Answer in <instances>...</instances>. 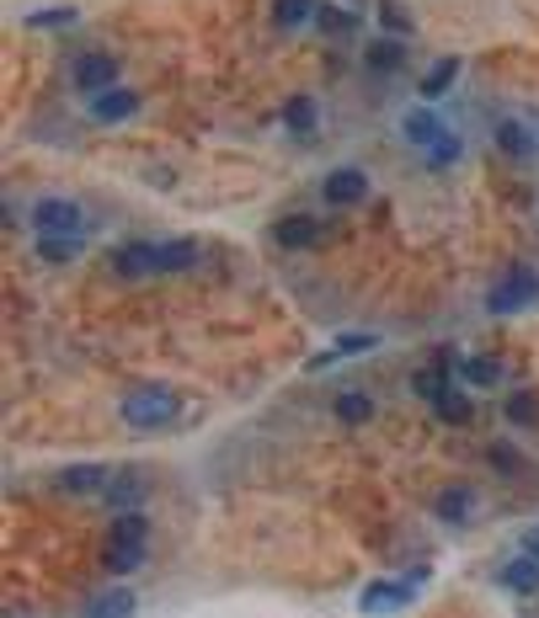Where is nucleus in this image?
I'll list each match as a JSON object with an SVG mask.
<instances>
[{
    "mask_svg": "<svg viewBox=\"0 0 539 618\" xmlns=\"http://www.w3.org/2000/svg\"><path fill=\"white\" fill-rule=\"evenodd\" d=\"M144 550H150V517L144 512H118L107 539H102V570L129 576V570L144 565Z\"/></svg>",
    "mask_w": 539,
    "mask_h": 618,
    "instance_id": "nucleus-1",
    "label": "nucleus"
},
{
    "mask_svg": "<svg viewBox=\"0 0 539 618\" xmlns=\"http://www.w3.org/2000/svg\"><path fill=\"white\" fill-rule=\"evenodd\" d=\"M118 416H124L134 433H161V427H171V422L182 416V395L166 389V384H139V389L124 395Z\"/></svg>",
    "mask_w": 539,
    "mask_h": 618,
    "instance_id": "nucleus-2",
    "label": "nucleus"
},
{
    "mask_svg": "<svg viewBox=\"0 0 539 618\" xmlns=\"http://www.w3.org/2000/svg\"><path fill=\"white\" fill-rule=\"evenodd\" d=\"M535 299H539V272L529 267V261L502 267L497 283L486 288V309H491V314H518V309H529Z\"/></svg>",
    "mask_w": 539,
    "mask_h": 618,
    "instance_id": "nucleus-3",
    "label": "nucleus"
},
{
    "mask_svg": "<svg viewBox=\"0 0 539 618\" xmlns=\"http://www.w3.org/2000/svg\"><path fill=\"white\" fill-rule=\"evenodd\" d=\"M27 224L38 235H86L91 230V219H86V208L75 197H38L33 214H27Z\"/></svg>",
    "mask_w": 539,
    "mask_h": 618,
    "instance_id": "nucleus-4",
    "label": "nucleus"
},
{
    "mask_svg": "<svg viewBox=\"0 0 539 618\" xmlns=\"http://www.w3.org/2000/svg\"><path fill=\"white\" fill-rule=\"evenodd\" d=\"M69 80H75V91H86V96H102V91H113L118 86V60L113 54H75L69 64Z\"/></svg>",
    "mask_w": 539,
    "mask_h": 618,
    "instance_id": "nucleus-5",
    "label": "nucleus"
},
{
    "mask_svg": "<svg viewBox=\"0 0 539 618\" xmlns=\"http://www.w3.org/2000/svg\"><path fill=\"white\" fill-rule=\"evenodd\" d=\"M144 495H150L144 469H118V475L107 480V491H102V506H107V512H139Z\"/></svg>",
    "mask_w": 539,
    "mask_h": 618,
    "instance_id": "nucleus-6",
    "label": "nucleus"
},
{
    "mask_svg": "<svg viewBox=\"0 0 539 618\" xmlns=\"http://www.w3.org/2000/svg\"><path fill=\"white\" fill-rule=\"evenodd\" d=\"M107 480H113V469L107 464H69L54 475V491L65 495H102L107 491Z\"/></svg>",
    "mask_w": 539,
    "mask_h": 618,
    "instance_id": "nucleus-7",
    "label": "nucleus"
},
{
    "mask_svg": "<svg viewBox=\"0 0 539 618\" xmlns=\"http://www.w3.org/2000/svg\"><path fill=\"white\" fill-rule=\"evenodd\" d=\"M86 113H91L97 124H124V118L139 113V91L113 86V91H102V96H86Z\"/></svg>",
    "mask_w": 539,
    "mask_h": 618,
    "instance_id": "nucleus-8",
    "label": "nucleus"
},
{
    "mask_svg": "<svg viewBox=\"0 0 539 618\" xmlns=\"http://www.w3.org/2000/svg\"><path fill=\"white\" fill-rule=\"evenodd\" d=\"M321 224H326V219H316V214H283V219L272 224V241L283 250H305L321 241Z\"/></svg>",
    "mask_w": 539,
    "mask_h": 618,
    "instance_id": "nucleus-9",
    "label": "nucleus"
},
{
    "mask_svg": "<svg viewBox=\"0 0 539 618\" xmlns=\"http://www.w3.org/2000/svg\"><path fill=\"white\" fill-rule=\"evenodd\" d=\"M449 128L438 124V113L422 102V107H411V113H401V139L406 144H416V150H433L438 139H444Z\"/></svg>",
    "mask_w": 539,
    "mask_h": 618,
    "instance_id": "nucleus-10",
    "label": "nucleus"
},
{
    "mask_svg": "<svg viewBox=\"0 0 539 618\" xmlns=\"http://www.w3.org/2000/svg\"><path fill=\"white\" fill-rule=\"evenodd\" d=\"M491 139H497V150L508 155V160H535L539 139L529 124H518V118H502V124L491 128Z\"/></svg>",
    "mask_w": 539,
    "mask_h": 618,
    "instance_id": "nucleus-11",
    "label": "nucleus"
},
{
    "mask_svg": "<svg viewBox=\"0 0 539 618\" xmlns=\"http://www.w3.org/2000/svg\"><path fill=\"white\" fill-rule=\"evenodd\" d=\"M321 192H326V203H332V208H352V203H363L369 177H363L358 166H337V171L326 177V186H321Z\"/></svg>",
    "mask_w": 539,
    "mask_h": 618,
    "instance_id": "nucleus-12",
    "label": "nucleus"
},
{
    "mask_svg": "<svg viewBox=\"0 0 539 618\" xmlns=\"http://www.w3.org/2000/svg\"><path fill=\"white\" fill-rule=\"evenodd\" d=\"M113 267H118V278H161V246L134 241V246H124L113 256Z\"/></svg>",
    "mask_w": 539,
    "mask_h": 618,
    "instance_id": "nucleus-13",
    "label": "nucleus"
},
{
    "mask_svg": "<svg viewBox=\"0 0 539 618\" xmlns=\"http://www.w3.org/2000/svg\"><path fill=\"white\" fill-rule=\"evenodd\" d=\"M411 592H416V581H374V587H363L358 608L363 614H390V608L411 603Z\"/></svg>",
    "mask_w": 539,
    "mask_h": 618,
    "instance_id": "nucleus-14",
    "label": "nucleus"
},
{
    "mask_svg": "<svg viewBox=\"0 0 539 618\" xmlns=\"http://www.w3.org/2000/svg\"><path fill=\"white\" fill-rule=\"evenodd\" d=\"M411 389H416V395H422L427 405H433L438 395H449V389H454V378H449V358L438 352V358H433L427 369H416V373H411Z\"/></svg>",
    "mask_w": 539,
    "mask_h": 618,
    "instance_id": "nucleus-15",
    "label": "nucleus"
},
{
    "mask_svg": "<svg viewBox=\"0 0 539 618\" xmlns=\"http://www.w3.org/2000/svg\"><path fill=\"white\" fill-rule=\"evenodd\" d=\"M433 512H438L444 523H454V528H460V523H471L475 491H471V486H444V491H438V501H433Z\"/></svg>",
    "mask_w": 539,
    "mask_h": 618,
    "instance_id": "nucleus-16",
    "label": "nucleus"
},
{
    "mask_svg": "<svg viewBox=\"0 0 539 618\" xmlns=\"http://www.w3.org/2000/svg\"><path fill=\"white\" fill-rule=\"evenodd\" d=\"M316 124H321V107H316V96H288V102H283V128H288L294 139L316 133Z\"/></svg>",
    "mask_w": 539,
    "mask_h": 618,
    "instance_id": "nucleus-17",
    "label": "nucleus"
},
{
    "mask_svg": "<svg viewBox=\"0 0 539 618\" xmlns=\"http://www.w3.org/2000/svg\"><path fill=\"white\" fill-rule=\"evenodd\" d=\"M86 250V235H38V261L43 267H65Z\"/></svg>",
    "mask_w": 539,
    "mask_h": 618,
    "instance_id": "nucleus-18",
    "label": "nucleus"
},
{
    "mask_svg": "<svg viewBox=\"0 0 539 618\" xmlns=\"http://www.w3.org/2000/svg\"><path fill=\"white\" fill-rule=\"evenodd\" d=\"M502 587H508V592H518V597H535V592H539V559L535 555L508 559V570H502Z\"/></svg>",
    "mask_w": 539,
    "mask_h": 618,
    "instance_id": "nucleus-19",
    "label": "nucleus"
},
{
    "mask_svg": "<svg viewBox=\"0 0 539 618\" xmlns=\"http://www.w3.org/2000/svg\"><path fill=\"white\" fill-rule=\"evenodd\" d=\"M316 11H321V0H272V27L294 33V27H305Z\"/></svg>",
    "mask_w": 539,
    "mask_h": 618,
    "instance_id": "nucleus-20",
    "label": "nucleus"
},
{
    "mask_svg": "<svg viewBox=\"0 0 539 618\" xmlns=\"http://www.w3.org/2000/svg\"><path fill=\"white\" fill-rule=\"evenodd\" d=\"M454 75H460V60H438L433 69H427V75H422L416 96H422V102H438V96H444V91L454 86Z\"/></svg>",
    "mask_w": 539,
    "mask_h": 618,
    "instance_id": "nucleus-21",
    "label": "nucleus"
},
{
    "mask_svg": "<svg viewBox=\"0 0 539 618\" xmlns=\"http://www.w3.org/2000/svg\"><path fill=\"white\" fill-rule=\"evenodd\" d=\"M80 618H134V592L129 587H118V592H102L91 608Z\"/></svg>",
    "mask_w": 539,
    "mask_h": 618,
    "instance_id": "nucleus-22",
    "label": "nucleus"
},
{
    "mask_svg": "<svg viewBox=\"0 0 539 618\" xmlns=\"http://www.w3.org/2000/svg\"><path fill=\"white\" fill-rule=\"evenodd\" d=\"M486 464H491L502 480H518V475L529 469V464H524V453H518L513 442H491V448H486Z\"/></svg>",
    "mask_w": 539,
    "mask_h": 618,
    "instance_id": "nucleus-23",
    "label": "nucleus"
},
{
    "mask_svg": "<svg viewBox=\"0 0 539 618\" xmlns=\"http://www.w3.org/2000/svg\"><path fill=\"white\" fill-rule=\"evenodd\" d=\"M374 416V400L363 395V389H342L337 395V422H347V427H363Z\"/></svg>",
    "mask_w": 539,
    "mask_h": 618,
    "instance_id": "nucleus-24",
    "label": "nucleus"
},
{
    "mask_svg": "<svg viewBox=\"0 0 539 618\" xmlns=\"http://www.w3.org/2000/svg\"><path fill=\"white\" fill-rule=\"evenodd\" d=\"M508 422L513 427H539V389H518V395H508Z\"/></svg>",
    "mask_w": 539,
    "mask_h": 618,
    "instance_id": "nucleus-25",
    "label": "nucleus"
},
{
    "mask_svg": "<svg viewBox=\"0 0 539 618\" xmlns=\"http://www.w3.org/2000/svg\"><path fill=\"white\" fill-rule=\"evenodd\" d=\"M460 373H465L471 389H491V384H502V363H497V358H465Z\"/></svg>",
    "mask_w": 539,
    "mask_h": 618,
    "instance_id": "nucleus-26",
    "label": "nucleus"
},
{
    "mask_svg": "<svg viewBox=\"0 0 539 618\" xmlns=\"http://www.w3.org/2000/svg\"><path fill=\"white\" fill-rule=\"evenodd\" d=\"M193 261H198V246H193V241H166V246H161V278H166V272H188Z\"/></svg>",
    "mask_w": 539,
    "mask_h": 618,
    "instance_id": "nucleus-27",
    "label": "nucleus"
},
{
    "mask_svg": "<svg viewBox=\"0 0 539 618\" xmlns=\"http://www.w3.org/2000/svg\"><path fill=\"white\" fill-rule=\"evenodd\" d=\"M422 155H427V171H449V166L465 155V144H460V133H444V139H438L433 150H422Z\"/></svg>",
    "mask_w": 539,
    "mask_h": 618,
    "instance_id": "nucleus-28",
    "label": "nucleus"
},
{
    "mask_svg": "<svg viewBox=\"0 0 539 618\" xmlns=\"http://www.w3.org/2000/svg\"><path fill=\"white\" fill-rule=\"evenodd\" d=\"M433 411H438V416H444L449 427H465V422H471V400H465L460 389H449V395H438V400H433Z\"/></svg>",
    "mask_w": 539,
    "mask_h": 618,
    "instance_id": "nucleus-29",
    "label": "nucleus"
},
{
    "mask_svg": "<svg viewBox=\"0 0 539 618\" xmlns=\"http://www.w3.org/2000/svg\"><path fill=\"white\" fill-rule=\"evenodd\" d=\"M316 27H321V33H332V38H337V33H352V27H358V11H342V5H321V11H316Z\"/></svg>",
    "mask_w": 539,
    "mask_h": 618,
    "instance_id": "nucleus-30",
    "label": "nucleus"
},
{
    "mask_svg": "<svg viewBox=\"0 0 539 618\" xmlns=\"http://www.w3.org/2000/svg\"><path fill=\"white\" fill-rule=\"evenodd\" d=\"M369 64H374V69H401L406 49L401 43H390V38H380V43H369Z\"/></svg>",
    "mask_w": 539,
    "mask_h": 618,
    "instance_id": "nucleus-31",
    "label": "nucleus"
},
{
    "mask_svg": "<svg viewBox=\"0 0 539 618\" xmlns=\"http://www.w3.org/2000/svg\"><path fill=\"white\" fill-rule=\"evenodd\" d=\"M69 22H75V11H69V5H49V11H38V16H33V27H69Z\"/></svg>",
    "mask_w": 539,
    "mask_h": 618,
    "instance_id": "nucleus-32",
    "label": "nucleus"
},
{
    "mask_svg": "<svg viewBox=\"0 0 539 618\" xmlns=\"http://www.w3.org/2000/svg\"><path fill=\"white\" fill-rule=\"evenodd\" d=\"M363 347H374V336H369V331H363V336H342V342H337V352H332V358H347V352H363Z\"/></svg>",
    "mask_w": 539,
    "mask_h": 618,
    "instance_id": "nucleus-33",
    "label": "nucleus"
},
{
    "mask_svg": "<svg viewBox=\"0 0 539 618\" xmlns=\"http://www.w3.org/2000/svg\"><path fill=\"white\" fill-rule=\"evenodd\" d=\"M380 5H385V27H390V33H406V27H411V22H406V11L396 5V0H380Z\"/></svg>",
    "mask_w": 539,
    "mask_h": 618,
    "instance_id": "nucleus-34",
    "label": "nucleus"
},
{
    "mask_svg": "<svg viewBox=\"0 0 539 618\" xmlns=\"http://www.w3.org/2000/svg\"><path fill=\"white\" fill-rule=\"evenodd\" d=\"M524 555H535V559H539V528L529 533V539H524Z\"/></svg>",
    "mask_w": 539,
    "mask_h": 618,
    "instance_id": "nucleus-35",
    "label": "nucleus"
}]
</instances>
